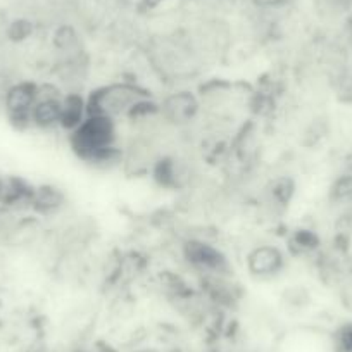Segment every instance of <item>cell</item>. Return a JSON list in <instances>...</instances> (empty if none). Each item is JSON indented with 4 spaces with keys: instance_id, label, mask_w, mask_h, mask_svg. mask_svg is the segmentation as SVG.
Masks as SVG:
<instances>
[{
    "instance_id": "6da1fadb",
    "label": "cell",
    "mask_w": 352,
    "mask_h": 352,
    "mask_svg": "<svg viewBox=\"0 0 352 352\" xmlns=\"http://www.w3.org/2000/svg\"><path fill=\"white\" fill-rule=\"evenodd\" d=\"M114 142L116 124L113 118L107 116H87L83 123L69 133V145L78 159L100 168L121 161V151Z\"/></svg>"
},
{
    "instance_id": "7a4b0ae2",
    "label": "cell",
    "mask_w": 352,
    "mask_h": 352,
    "mask_svg": "<svg viewBox=\"0 0 352 352\" xmlns=\"http://www.w3.org/2000/svg\"><path fill=\"white\" fill-rule=\"evenodd\" d=\"M144 88L130 83H113L94 90L87 99V116L116 118L128 114L135 102L147 99Z\"/></svg>"
},
{
    "instance_id": "3957f363",
    "label": "cell",
    "mask_w": 352,
    "mask_h": 352,
    "mask_svg": "<svg viewBox=\"0 0 352 352\" xmlns=\"http://www.w3.org/2000/svg\"><path fill=\"white\" fill-rule=\"evenodd\" d=\"M38 100V85L32 81L16 83L6 92L4 104L9 120L14 126L28 128L32 124V109Z\"/></svg>"
},
{
    "instance_id": "277c9868",
    "label": "cell",
    "mask_w": 352,
    "mask_h": 352,
    "mask_svg": "<svg viewBox=\"0 0 352 352\" xmlns=\"http://www.w3.org/2000/svg\"><path fill=\"white\" fill-rule=\"evenodd\" d=\"M185 259L199 270L211 273H221L228 268L226 257L223 256L221 250L202 240H188L184 245Z\"/></svg>"
},
{
    "instance_id": "5b68a950",
    "label": "cell",
    "mask_w": 352,
    "mask_h": 352,
    "mask_svg": "<svg viewBox=\"0 0 352 352\" xmlns=\"http://www.w3.org/2000/svg\"><path fill=\"white\" fill-rule=\"evenodd\" d=\"M285 259L280 249L272 245H263L254 249L247 257V268L250 275L259 276V278H270L276 273L282 272Z\"/></svg>"
},
{
    "instance_id": "8992f818",
    "label": "cell",
    "mask_w": 352,
    "mask_h": 352,
    "mask_svg": "<svg viewBox=\"0 0 352 352\" xmlns=\"http://www.w3.org/2000/svg\"><path fill=\"white\" fill-rule=\"evenodd\" d=\"M197 107V99L190 92H178L164 100L161 111L173 123H185V121H190L195 116Z\"/></svg>"
},
{
    "instance_id": "52a82bcc",
    "label": "cell",
    "mask_w": 352,
    "mask_h": 352,
    "mask_svg": "<svg viewBox=\"0 0 352 352\" xmlns=\"http://www.w3.org/2000/svg\"><path fill=\"white\" fill-rule=\"evenodd\" d=\"M87 118V99L80 94H66L63 97V113H60L59 128L71 133L76 130Z\"/></svg>"
},
{
    "instance_id": "ba28073f",
    "label": "cell",
    "mask_w": 352,
    "mask_h": 352,
    "mask_svg": "<svg viewBox=\"0 0 352 352\" xmlns=\"http://www.w3.org/2000/svg\"><path fill=\"white\" fill-rule=\"evenodd\" d=\"M35 188L30 187L18 176H4L0 178V204L14 206L21 202H32Z\"/></svg>"
},
{
    "instance_id": "9c48e42d",
    "label": "cell",
    "mask_w": 352,
    "mask_h": 352,
    "mask_svg": "<svg viewBox=\"0 0 352 352\" xmlns=\"http://www.w3.org/2000/svg\"><path fill=\"white\" fill-rule=\"evenodd\" d=\"M63 99H38L32 109V124L42 130L59 126Z\"/></svg>"
},
{
    "instance_id": "30bf717a",
    "label": "cell",
    "mask_w": 352,
    "mask_h": 352,
    "mask_svg": "<svg viewBox=\"0 0 352 352\" xmlns=\"http://www.w3.org/2000/svg\"><path fill=\"white\" fill-rule=\"evenodd\" d=\"M64 202H66V195H64V192L60 188L54 187V185H42V187L35 188L30 206L38 214L47 216L59 211L64 206Z\"/></svg>"
},
{
    "instance_id": "8fae6325",
    "label": "cell",
    "mask_w": 352,
    "mask_h": 352,
    "mask_svg": "<svg viewBox=\"0 0 352 352\" xmlns=\"http://www.w3.org/2000/svg\"><path fill=\"white\" fill-rule=\"evenodd\" d=\"M154 178L162 187H173V185H176L175 162L169 161V159H161L154 168Z\"/></svg>"
},
{
    "instance_id": "7c38bea8",
    "label": "cell",
    "mask_w": 352,
    "mask_h": 352,
    "mask_svg": "<svg viewBox=\"0 0 352 352\" xmlns=\"http://www.w3.org/2000/svg\"><path fill=\"white\" fill-rule=\"evenodd\" d=\"M333 345L337 352H352V321L344 323L335 331Z\"/></svg>"
},
{
    "instance_id": "4fadbf2b",
    "label": "cell",
    "mask_w": 352,
    "mask_h": 352,
    "mask_svg": "<svg viewBox=\"0 0 352 352\" xmlns=\"http://www.w3.org/2000/svg\"><path fill=\"white\" fill-rule=\"evenodd\" d=\"M335 201H352V176H342L331 188Z\"/></svg>"
},
{
    "instance_id": "5bb4252c",
    "label": "cell",
    "mask_w": 352,
    "mask_h": 352,
    "mask_svg": "<svg viewBox=\"0 0 352 352\" xmlns=\"http://www.w3.org/2000/svg\"><path fill=\"white\" fill-rule=\"evenodd\" d=\"M294 243L300 250H313L316 249L320 240H318V236L311 230H297L296 235H294Z\"/></svg>"
},
{
    "instance_id": "9a60e30c",
    "label": "cell",
    "mask_w": 352,
    "mask_h": 352,
    "mask_svg": "<svg viewBox=\"0 0 352 352\" xmlns=\"http://www.w3.org/2000/svg\"><path fill=\"white\" fill-rule=\"evenodd\" d=\"M292 192H294V185H292V182L287 180V178L276 180L272 187V195L280 202V204H285V202H289Z\"/></svg>"
},
{
    "instance_id": "2e32d148",
    "label": "cell",
    "mask_w": 352,
    "mask_h": 352,
    "mask_svg": "<svg viewBox=\"0 0 352 352\" xmlns=\"http://www.w3.org/2000/svg\"><path fill=\"white\" fill-rule=\"evenodd\" d=\"M32 33V25L28 21H18L11 26L9 30V36L12 40H23Z\"/></svg>"
},
{
    "instance_id": "e0dca14e",
    "label": "cell",
    "mask_w": 352,
    "mask_h": 352,
    "mask_svg": "<svg viewBox=\"0 0 352 352\" xmlns=\"http://www.w3.org/2000/svg\"><path fill=\"white\" fill-rule=\"evenodd\" d=\"M263 4H264V6H272V0H264Z\"/></svg>"
},
{
    "instance_id": "ac0fdd59",
    "label": "cell",
    "mask_w": 352,
    "mask_h": 352,
    "mask_svg": "<svg viewBox=\"0 0 352 352\" xmlns=\"http://www.w3.org/2000/svg\"><path fill=\"white\" fill-rule=\"evenodd\" d=\"M80 352H87V351H80Z\"/></svg>"
}]
</instances>
